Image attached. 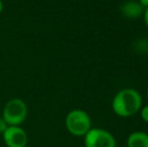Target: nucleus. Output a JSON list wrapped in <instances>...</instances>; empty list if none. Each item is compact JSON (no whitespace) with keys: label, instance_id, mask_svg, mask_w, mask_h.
<instances>
[{"label":"nucleus","instance_id":"f257e3e1","mask_svg":"<svg viewBox=\"0 0 148 147\" xmlns=\"http://www.w3.org/2000/svg\"><path fill=\"white\" fill-rule=\"evenodd\" d=\"M142 107V97L140 93L132 88L120 90L114 96L112 101V109L117 116L128 118L135 115Z\"/></svg>","mask_w":148,"mask_h":147},{"label":"nucleus","instance_id":"f03ea898","mask_svg":"<svg viewBox=\"0 0 148 147\" xmlns=\"http://www.w3.org/2000/svg\"><path fill=\"white\" fill-rule=\"evenodd\" d=\"M64 125L70 134L76 137H84L92 128L91 117L82 109H74L66 116Z\"/></svg>","mask_w":148,"mask_h":147},{"label":"nucleus","instance_id":"7ed1b4c3","mask_svg":"<svg viewBox=\"0 0 148 147\" xmlns=\"http://www.w3.org/2000/svg\"><path fill=\"white\" fill-rule=\"evenodd\" d=\"M27 105L22 99L12 98L5 104L1 117L9 126H20L27 118Z\"/></svg>","mask_w":148,"mask_h":147},{"label":"nucleus","instance_id":"20e7f679","mask_svg":"<svg viewBox=\"0 0 148 147\" xmlns=\"http://www.w3.org/2000/svg\"><path fill=\"white\" fill-rule=\"evenodd\" d=\"M85 147H116V139L110 131L102 128H91L84 136Z\"/></svg>","mask_w":148,"mask_h":147},{"label":"nucleus","instance_id":"39448f33","mask_svg":"<svg viewBox=\"0 0 148 147\" xmlns=\"http://www.w3.org/2000/svg\"><path fill=\"white\" fill-rule=\"evenodd\" d=\"M2 138L6 147H26L28 143L27 133L21 126H8Z\"/></svg>","mask_w":148,"mask_h":147},{"label":"nucleus","instance_id":"423d86ee","mask_svg":"<svg viewBox=\"0 0 148 147\" xmlns=\"http://www.w3.org/2000/svg\"><path fill=\"white\" fill-rule=\"evenodd\" d=\"M144 12V7L138 1L129 0L121 6V13L127 18H138Z\"/></svg>","mask_w":148,"mask_h":147},{"label":"nucleus","instance_id":"0eeeda50","mask_svg":"<svg viewBox=\"0 0 148 147\" xmlns=\"http://www.w3.org/2000/svg\"><path fill=\"white\" fill-rule=\"evenodd\" d=\"M127 147H148V133L134 131L129 134L126 140Z\"/></svg>","mask_w":148,"mask_h":147},{"label":"nucleus","instance_id":"6e6552de","mask_svg":"<svg viewBox=\"0 0 148 147\" xmlns=\"http://www.w3.org/2000/svg\"><path fill=\"white\" fill-rule=\"evenodd\" d=\"M139 112H140L141 119H142L145 123H148V105H145V106L141 107Z\"/></svg>","mask_w":148,"mask_h":147},{"label":"nucleus","instance_id":"1a4fd4ad","mask_svg":"<svg viewBox=\"0 0 148 147\" xmlns=\"http://www.w3.org/2000/svg\"><path fill=\"white\" fill-rule=\"evenodd\" d=\"M8 126H9V125L6 123L5 120H4L2 117H0V135H2V134L4 133V131L7 129Z\"/></svg>","mask_w":148,"mask_h":147},{"label":"nucleus","instance_id":"9d476101","mask_svg":"<svg viewBox=\"0 0 148 147\" xmlns=\"http://www.w3.org/2000/svg\"><path fill=\"white\" fill-rule=\"evenodd\" d=\"M143 17H144L145 24H146V26L148 27V7H146L144 9V12H143Z\"/></svg>","mask_w":148,"mask_h":147},{"label":"nucleus","instance_id":"9b49d317","mask_svg":"<svg viewBox=\"0 0 148 147\" xmlns=\"http://www.w3.org/2000/svg\"><path fill=\"white\" fill-rule=\"evenodd\" d=\"M138 2L144 7V9L146 7H148V0H138Z\"/></svg>","mask_w":148,"mask_h":147},{"label":"nucleus","instance_id":"f8f14e48","mask_svg":"<svg viewBox=\"0 0 148 147\" xmlns=\"http://www.w3.org/2000/svg\"><path fill=\"white\" fill-rule=\"evenodd\" d=\"M2 11H3V2L2 0H0V14L2 13Z\"/></svg>","mask_w":148,"mask_h":147},{"label":"nucleus","instance_id":"ddd939ff","mask_svg":"<svg viewBox=\"0 0 148 147\" xmlns=\"http://www.w3.org/2000/svg\"><path fill=\"white\" fill-rule=\"evenodd\" d=\"M146 97H147V100H148V89H147V91H146Z\"/></svg>","mask_w":148,"mask_h":147}]
</instances>
